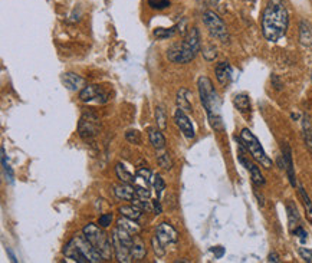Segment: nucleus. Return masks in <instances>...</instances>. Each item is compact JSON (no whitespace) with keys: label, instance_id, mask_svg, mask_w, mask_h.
I'll list each match as a JSON object with an SVG mask.
<instances>
[{"label":"nucleus","instance_id":"9b49d317","mask_svg":"<svg viewBox=\"0 0 312 263\" xmlns=\"http://www.w3.org/2000/svg\"><path fill=\"white\" fill-rule=\"evenodd\" d=\"M156 236L164 243L165 246L167 245H174L179 240V233H177V230L173 227L170 223L158 224V227H157L156 230Z\"/></svg>","mask_w":312,"mask_h":263},{"label":"nucleus","instance_id":"49530a36","mask_svg":"<svg viewBox=\"0 0 312 263\" xmlns=\"http://www.w3.org/2000/svg\"><path fill=\"white\" fill-rule=\"evenodd\" d=\"M268 262H275V263L280 262L279 256L276 255V253H271V255L268 256Z\"/></svg>","mask_w":312,"mask_h":263},{"label":"nucleus","instance_id":"f8f14e48","mask_svg":"<svg viewBox=\"0 0 312 263\" xmlns=\"http://www.w3.org/2000/svg\"><path fill=\"white\" fill-rule=\"evenodd\" d=\"M174 120H176V124L177 127L180 128L181 132L187 137V138H194V128H193V124L189 120V116L184 114V111H181L180 108L176 111L174 114Z\"/></svg>","mask_w":312,"mask_h":263},{"label":"nucleus","instance_id":"c9c22d12","mask_svg":"<svg viewBox=\"0 0 312 263\" xmlns=\"http://www.w3.org/2000/svg\"><path fill=\"white\" fill-rule=\"evenodd\" d=\"M299 196H301V198H302L305 209L308 210V213H312V201H311V198H309V196L306 194V191H305V189H304V187H302V186H299Z\"/></svg>","mask_w":312,"mask_h":263},{"label":"nucleus","instance_id":"ea45409f","mask_svg":"<svg viewBox=\"0 0 312 263\" xmlns=\"http://www.w3.org/2000/svg\"><path fill=\"white\" fill-rule=\"evenodd\" d=\"M299 255H301V257L304 259L305 262L308 263H312V250H309V249H305V247H299Z\"/></svg>","mask_w":312,"mask_h":263},{"label":"nucleus","instance_id":"bb28decb","mask_svg":"<svg viewBox=\"0 0 312 263\" xmlns=\"http://www.w3.org/2000/svg\"><path fill=\"white\" fill-rule=\"evenodd\" d=\"M249 173H250V177H252V183L255 184L256 187H261V186L265 184V177L262 176L258 165L252 164V167L249 168Z\"/></svg>","mask_w":312,"mask_h":263},{"label":"nucleus","instance_id":"412c9836","mask_svg":"<svg viewBox=\"0 0 312 263\" xmlns=\"http://www.w3.org/2000/svg\"><path fill=\"white\" fill-rule=\"evenodd\" d=\"M302 135H304L306 148L312 151V121L309 115H304V120H302Z\"/></svg>","mask_w":312,"mask_h":263},{"label":"nucleus","instance_id":"a878e982","mask_svg":"<svg viewBox=\"0 0 312 263\" xmlns=\"http://www.w3.org/2000/svg\"><path fill=\"white\" fill-rule=\"evenodd\" d=\"M141 212H143V210L135 204L120 207V213L125 216V217H128V219H132V220H138L141 217Z\"/></svg>","mask_w":312,"mask_h":263},{"label":"nucleus","instance_id":"6e6552de","mask_svg":"<svg viewBox=\"0 0 312 263\" xmlns=\"http://www.w3.org/2000/svg\"><path fill=\"white\" fill-rule=\"evenodd\" d=\"M101 123H99L98 115L92 111L83 112L79 123H78V134L82 140H91L99 132Z\"/></svg>","mask_w":312,"mask_h":263},{"label":"nucleus","instance_id":"4be33fe9","mask_svg":"<svg viewBox=\"0 0 312 263\" xmlns=\"http://www.w3.org/2000/svg\"><path fill=\"white\" fill-rule=\"evenodd\" d=\"M233 104H235V107L238 108L242 114H247V112H250V109H252L250 99H249L246 94H239V95H236L235 99H233Z\"/></svg>","mask_w":312,"mask_h":263},{"label":"nucleus","instance_id":"9d476101","mask_svg":"<svg viewBox=\"0 0 312 263\" xmlns=\"http://www.w3.org/2000/svg\"><path fill=\"white\" fill-rule=\"evenodd\" d=\"M111 240H112V246H114V255H115V257L118 259V262H121V263L132 262L131 247L128 246V245H125L123 240L117 236V233H115V231H112Z\"/></svg>","mask_w":312,"mask_h":263},{"label":"nucleus","instance_id":"e433bc0d","mask_svg":"<svg viewBox=\"0 0 312 263\" xmlns=\"http://www.w3.org/2000/svg\"><path fill=\"white\" fill-rule=\"evenodd\" d=\"M125 138H127L128 142H131V144H141V135L137 130H131V131L127 132V134H125Z\"/></svg>","mask_w":312,"mask_h":263},{"label":"nucleus","instance_id":"aec40b11","mask_svg":"<svg viewBox=\"0 0 312 263\" xmlns=\"http://www.w3.org/2000/svg\"><path fill=\"white\" fill-rule=\"evenodd\" d=\"M177 105L184 112H191V102H190V92L186 88H181L177 94Z\"/></svg>","mask_w":312,"mask_h":263},{"label":"nucleus","instance_id":"4c0bfd02","mask_svg":"<svg viewBox=\"0 0 312 263\" xmlns=\"http://www.w3.org/2000/svg\"><path fill=\"white\" fill-rule=\"evenodd\" d=\"M137 179L143 180L146 184H150V181H151V171L148 168H140L137 171Z\"/></svg>","mask_w":312,"mask_h":263},{"label":"nucleus","instance_id":"393cba45","mask_svg":"<svg viewBox=\"0 0 312 263\" xmlns=\"http://www.w3.org/2000/svg\"><path fill=\"white\" fill-rule=\"evenodd\" d=\"M287 212L289 227H291V230H294V227H298V224H299V213H298V209H296L294 201H288Z\"/></svg>","mask_w":312,"mask_h":263},{"label":"nucleus","instance_id":"ddd939ff","mask_svg":"<svg viewBox=\"0 0 312 263\" xmlns=\"http://www.w3.org/2000/svg\"><path fill=\"white\" fill-rule=\"evenodd\" d=\"M282 154H283V167L287 168L288 179L291 181V186L296 187V177H295V168H294V161H292V151L288 144L282 145Z\"/></svg>","mask_w":312,"mask_h":263},{"label":"nucleus","instance_id":"09e8293b","mask_svg":"<svg viewBox=\"0 0 312 263\" xmlns=\"http://www.w3.org/2000/svg\"><path fill=\"white\" fill-rule=\"evenodd\" d=\"M311 78H312V75H311Z\"/></svg>","mask_w":312,"mask_h":263},{"label":"nucleus","instance_id":"dca6fc26","mask_svg":"<svg viewBox=\"0 0 312 263\" xmlns=\"http://www.w3.org/2000/svg\"><path fill=\"white\" fill-rule=\"evenodd\" d=\"M299 43L302 46H312V25L305 19L299 22Z\"/></svg>","mask_w":312,"mask_h":263},{"label":"nucleus","instance_id":"37998d69","mask_svg":"<svg viewBox=\"0 0 312 263\" xmlns=\"http://www.w3.org/2000/svg\"><path fill=\"white\" fill-rule=\"evenodd\" d=\"M151 204H153V212H154V213L161 214L163 209H161V204H160V201H158V200H154V201H151Z\"/></svg>","mask_w":312,"mask_h":263},{"label":"nucleus","instance_id":"c03bdc74","mask_svg":"<svg viewBox=\"0 0 312 263\" xmlns=\"http://www.w3.org/2000/svg\"><path fill=\"white\" fill-rule=\"evenodd\" d=\"M212 252L214 253V256L217 257V259H220L223 255H224V249H223L222 246H217V247H213L212 249Z\"/></svg>","mask_w":312,"mask_h":263},{"label":"nucleus","instance_id":"cd10ccee","mask_svg":"<svg viewBox=\"0 0 312 263\" xmlns=\"http://www.w3.org/2000/svg\"><path fill=\"white\" fill-rule=\"evenodd\" d=\"M151 245H153V250H154V253H156L158 257H163V256L165 255V245L160 240V239L157 238V236H153V239H151Z\"/></svg>","mask_w":312,"mask_h":263},{"label":"nucleus","instance_id":"72a5a7b5","mask_svg":"<svg viewBox=\"0 0 312 263\" xmlns=\"http://www.w3.org/2000/svg\"><path fill=\"white\" fill-rule=\"evenodd\" d=\"M154 189H156L157 198L160 200L161 194H163V191L165 190V183H164V180H163V177H161L160 174H157L156 177H154Z\"/></svg>","mask_w":312,"mask_h":263},{"label":"nucleus","instance_id":"1a4fd4ad","mask_svg":"<svg viewBox=\"0 0 312 263\" xmlns=\"http://www.w3.org/2000/svg\"><path fill=\"white\" fill-rule=\"evenodd\" d=\"M79 99L82 102H99L104 104L108 101V94L98 85H85L79 91Z\"/></svg>","mask_w":312,"mask_h":263},{"label":"nucleus","instance_id":"de8ad7c7","mask_svg":"<svg viewBox=\"0 0 312 263\" xmlns=\"http://www.w3.org/2000/svg\"><path fill=\"white\" fill-rule=\"evenodd\" d=\"M202 2L206 3V5H209V6H214V5L219 3V0H202Z\"/></svg>","mask_w":312,"mask_h":263},{"label":"nucleus","instance_id":"a211bd4d","mask_svg":"<svg viewBox=\"0 0 312 263\" xmlns=\"http://www.w3.org/2000/svg\"><path fill=\"white\" fill-rule=\"evenodd\" d=\"M115 196L121 200H128L132 201V198L135 197V187L134 184H128V183H123L120 186H115L114 187Z\"/></svg>","mask_w":312,"mask_h":263},{"label":"nucleus","instance_id":"b1692460","mask_svg":"<svg viewBox=\"0 0 312 263\" xmlns=\"http://www.w3.org/2000/svg\"><path fill=\"white\" fill-rule=\"evenodd\" d=\"M115 174L120 180L123 183H128V184H135V180H137V176H132L125 167H124L121 163L115 165Z\"/></svg>","mask_w":312,"mask_h":263},{"label":"nucleus","instance_id":"a19ab883","mask_svg":"<svg viewBox=\"0 0 312 263\" xmlns=\"http://www.w3.org/2000/svg\"><path fill=\"white\" fill-rule=\"evenodd\" d=\"M203 56H205L206 61H214L216 56H217V52H216L213 46H210V48L203 50Z\"/></svg>","mask_w":312,"mask_h":263},{"label":"nucleus","instance_id":"4468645a","mask_svg":"<svg viewBox=\"0 0 312 263\" xmlns=\"http://www.w3.org/2000/svg\"><path fill=\"white\" fill-rule=\"evenodd\" d=\"M216 78L217 82L220 83L222 86H229V83L232 82V76H233V69L230 66L229 62H220L216 66Z\"/></svg>","mask_w":312,"mask_h":263},{"label":"nucleus","instance_id":"f03ea898","mask_svg":"<svg viewBox=\"0 0 312 263\" xmlns=\"http://www.w3.org/2000/svg\"><path fill=\"white\" fill-rule=\"evenodd\" d=\"M198 94H200V99L202 104L205 107L210 125L213 127L216 131L223 130V121L222 115H220V98L217 95V92L214 90L213 82L207 78V76H200L197 82Z\"/></svg>","mask_w":312,"mask_h":263},{"label":"nucleus","instance_id":"79ce46f5","mask_svg":"<svg viewBox=\"0 0 312 263\" xmlns=\"http://www.w3.org/2000/svg\"><path fill=\"white\" fill-rule=\"evenodd\" d=\"M292 233H294L295 236H298V238L301 239L302 242H305V240H306V236H308V235H306V231H305L304 229L301 227V226H298V227H295V229L292 230Z\"/></svg>","mask_w":312,"mask_h":263},{"label":"nucleus","instance_id":"2eb2a0df","mask_svg":"<svg viewBox=\"0 0 312 263\" xmlns=\"http://www.w3.org/2000/svg\"><path fill=\"white\" fill-rule=\"evenodd\" d=\"M62 82L65 83V86L69 91H81L83 86L87 85L82 76L74 74V72H66V74H64Z\"/></svg>","mask_w":312,"mask_h":263},{"label":"nucleus","instance_id":"a18cd8bd","mask_svg":"<svg viewBox=\"0 0 312 263\" xmlns=\"http://www.w3.org/2000/svg\"><path fill=\"white\" fill-rule=\"evenodd\" d=\"M272 82H273V85L276 86V90H282V83L279 82V79H278L276 75H272Z\"/></svg>","mask_w":312,"mask_h":263},{"label":"nucleus","instance_id":"0eeeda50","mask_svg":"<svg viewBox=\"0 0 312 263\" xmlns=\"http://www.w3.org/2000/svg\"><path fill=\"white\" fill-rule=\"evenodd\" d=\"M203 23L207 27L209 33L219 39L223 43H228L229 42V31H228V26L223 22V19L219 15H216L212 10H207L203 13Z\"/></svg>","mask_w":312,"mask_h":263},{"label":"nucleus","instance_id":"20e7f679","mask_svg":"<svg viewBox=\"0 0 312 263\" xmlns=\"http://www.w3.org/2000/svg\"><path fill=\"white\" fill-rule=\"evenodd\" d=\"M200 52V33L197 27L189 29L180 45H173L167 50V56L174 64H189Z\"/></svg>","mask_w":312,"mask_h":263},{"label":"nucleus","instance_id":"7c9ffc66","mask_svg":"<svg viewBox=\"0 0 312 263\" xmlns=\"http://www.w3.org/2000/svg\"><path fill=\"white\" fill-rule=\"evenodd\" d=\"M156 120L158 127H160L161 130H165V128H167V116H165V111L163 107L156 108Z\"/></svg>","mask_w":312,"mask_h":263},{"label":"nucleus","instance_id":"2f4dec72","mask_svg":"<svg viewBox=\"0 0 312 263\" xmlns=\"http://www.w3.org/2000/svg\"><path fill=\"white\" fill-rule=\"evenodd\" d=\"M157 161H158L160 167H161V168H164V170H172L173 168V160L168 153H164V154L158 156Z\"/></svg>","mask_w":312,"mask_h":263},{"label":"nucleus","instance_id":"f257e3e1","mask_svg":"<svg viewBox=\"0 0 312 263\" xmlns=\"http://www.w3.org/2000/svg\"><path fill=\"white\" fill-rule=\"evenodd\" d=\"M263 38L268 42H278L287 35L289 13L285 0H268L261 19Z\"/></svg>","mask_w":312,"mask_h":263},{"label":"nucleus","instance_id":"f3484780","mask_svg":"<svg viewBox=\"0 0 312 263\" xmlns=\"http://www.w3.org/2000/svg\"><path fill=\"white\" fill-rule=\"evenodd\" d=\"M117 224H118V227H121L123 230L128 231L131 236H140L141 235V227L138 223L135 222V220H132V219H128V217H125V216H123L121 219H118V222H117Z\"/></svg>","mask_w":312,"mask_h":263},{"label":"nucleus","instance_id":"f704fd0d","mask_svg":"<svg viewBox=\"0 0 312 263\" xmlns=\"http://www.w3.org/2000/svg\"><path fill=\"white\" fill-rule=\"evenodd\" d=\"M148 6L154 10H163L165 8H170L168 0H148Z\"/></svg>","mask_w":312,"mask_h":263},{"label":"nucleus","instance_id":"58836bf2","mask_svg":"<svg viewBox=\"0 0 312 263\" xmlns=\"http://www.w3.org/2000/svg\"><path fill=\"white\" fill-rule=\"evenodd\" d=\"M111 223H112V214H102L98 219L99 227H104V229L108 227V226H111Z\"/></svg>","mask_w":312,"mask_h":263},{"label":"nucleus","instance_id":"39448f33","mask_svg":"<svg viewBox=\"0 0 312 263\" xmlns=\"http://www.w3.org/2000/svg\"><path fill=\"white\" fill-rule=\"evenodd\" d=\"M82 233L90 240L91 245L98 250L105 260H111L112 253H114V246H112V240L108 238L105 231L99 229L97 224L88 223L82 229Z\"/></svg>","mask_w":312,"mask_h":263},{"label":"nucleus","instance_id":"5701e85b","mask_svg":"<svg viewBox=\"0 0 312 263\" xmlns=\"http://www.w3.org/2000/svg\"><path fill=\"white\" fill-rule=\"evenodd\" d=\"M148 137H150V142L153 144V147L156 150H163L165 147V138L164 135L161 134V131L150 128L148 130Z\"/></svg>","mask_w":312,"mask_h":263},{"label":"nucleus","instance_id":"6ab92c4d","mask_svg":"<svg viewBox=\"0 0 312 263\" xmlns=\"http://www.w3.org/2000/svg\"><path fill=\"white\" fill-rule=\"evenodd\" d=\"M147 256V249H146V245L140 240L138 236L134 238V242H132L131 246V257L134 262H140L144 257Z\"/></svg>","mask_w":312,"mask_h":263},{"label":"nucleus","instance_id":"7ed1b4c3","mask_svg":"<svg viewBox=\"0 0 312 263\" xmlns=\"http://www.w3.org/2000/svg\"><path fill=\"white\" fill-rule=\"evenodd\" d=\"M64 255L68 259H72L76 263L105 262V259L102 257V255L91 245V242L87 239V236L83 233L72 236V239L65 245Z\"/></svg>","mask_w":312,"mask_h":263},{"label":"nucleus","instance_id":"473e14b6","mask_svg":"<svg viewBox=\"0 0 312 263\" xmlns=\"http://www.w3.org/2000/svg\"><path fill=\"white\" fill-rule=\"evenodd\" d=\"M174 33H176V27H170V29L158 27L154 31V36L157 39H167V38H172Z\"/></svg>","mask_w":312,"mask_h":263},{"label":"nucleus","instance_id":"423d86ee","mask_svg":"<svg viewBox=\"0 0 312 263\" xmlns=\"http://www.w3.org/2000/svg\"><path fill=\"white\" fill-rule=\"evenodd\" d=\"M239 141L242 142V145L246 148L247 151L250 153V156L253 157L259 164L265 167V168H271L272 160L266 156L265 150H263L261 142L256 138V135L253 132L250 131V130H247V128H243V130L240 131Z\"/></svg>","mask_w":312,"mask_h":263},{"label":"nucleus","instance_id":"c756f323","mask_svg":"<svg viewBox=\"0 0 312 263\" xmlns=\"http://www.w3.org/2000/svg\"><path fill=\"white\" fill-rule=\"evenodd\" d=\"M2 165H3V171L6 174V180H9V183H13V171L6 161V151L3 147H2Z\"/></svg>","mask_w":312,"mask_h":263},{"label":"nucleus","instance_id":"c85d7f7f","mask_svg":"<svg viewBox=\"0 0 312 263\" xmlns=\"http://www.w3.org/2000/svg\"><path fill=\"white\" fill-rule=\"evenodd\" d=\"M135 187V197L143 198V200H148L150 196H151V191L148 189L147 184H134Z\"/></svg>","mask_w":312,"mask_h":263}]
</instances>
